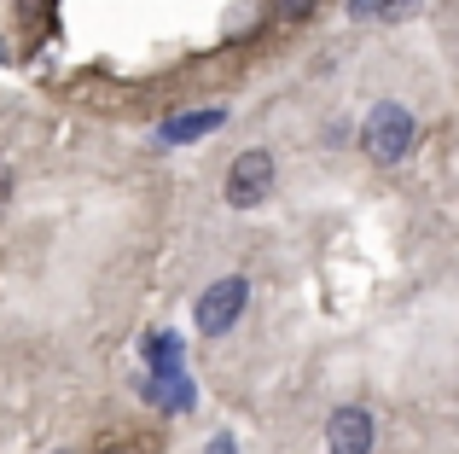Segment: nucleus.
Returning a JSON list of instances; mask_svg holds the SVG:
<instances>
[{"label":"nucleus","mask_w":459,"mask_h":454,"mask_svg":"<svg viewBox=\"0 0 459 454\" xmlns=\"http://www.w3.org/2000/svg\"><path fill=\"white\" fill-rule=\"evenodd\" d=\"M210 454H233V443H227V437H221V443H210Z\"/></svg>","instance_id":"9d476101"},{"label":"nucleus","mask_w":459,"mask_h":454,"mask_svg":"<svg viewBox=\"0 0 459 454\" xmlns=\"http://www.w3.org/2000/svg\"><path fill=\"white\" fill-rule=\"evenodd\" d=\"M215 123H221V111H198V117H175V123H163V135L169 140H198V135H210Z\"/></svg>","instance_id":"39448f33"},{"label":"nucleus","mask_w":459,"mask_h":454,"mask_svg":"<svg viewBox=\"0 0 459 454\" xmlns=\"http://www.w3.org/2000/svg\"><path fill=\"white\" fill-rule=\"evenodd\" d=\"M349 6H355V18H407L419 0H349Z\"/></svg>","instance_id":"423d86ee"},{"label":"nucleus","mask_w":459,"mask_h":454,"mask_svg":"<svg viewBox=\"0 0 459 454\" xmlns=\"http://www.w3.org/2000/svg\"><path fill=\"white\" fill-rule=\"evenodd\" d=\"M47 12H53V0H18V18L23 23H41Z\"/></svg>","instance_id":"0eeeda50"},{"label":"nucleus","mask_w":459,"mask_h":454,"mask_svg":"<svg viewBox=\"0 0 459 454\" xmlns=\"http://www.w3.org/2000/svg\"><path fill=\"white\" fill-rule=\"evenodd\" d=\"M250 303V280H215L210 292L198 297V332H210V338H221V332H233V320L245 315Z\"/></svg>","instance_id":"7ed1b4c3"},{"label":"nucleus","mask_w":459,"mask_h":454,"mask_svg":"<svg viewBox=\"0 0 459 454\" xmlns=\"http://www.w3.org/2000/svg\"><path fill=\"white\" fill-rule=\"evenodd\" d=\"M372 437H378V425H372L367 408H337L325 420V449L332 454H372Z\"/></svg>","instance_id":"20e7f679"},{"label":"nucleus","mask_w":459,"mask_h":454,"mask_svg":"<svg viewBox=\"0 0 459 454\" xmlns=\"http://www.w3.org/2000/svg\"><path fill=\"white\" fill-rule=\"evenodd\" d=\"M6 205H12V170L0 163V216H6Z\"/></svg>","instance_id":"1a4fd4ad"},{"label":"nucleus","mask_w":459,"mask_h":454,"mask_svg":"<svg viewBox=\"0 0 459 454\" xmlns=\"http://www.w3.org/2000/svg\"><path fill=\"white\" fill-rule=\"evenodd\" d=\"M268 193H273V158L262 146L238 152L233 170H227V205H233V210H256Z\"/></svg>","instance_id":"f03ea898"},{"label":"nucleus","mask_w":459,"mask_h":454,"mask_svg":"<svg viewBox=\"0 0 459 454\" xmlns=\"http://www.w3.org/2000/svg\"><path fill=\"white\" fill-rule=\"evenodd\" d=\"M413 135H419L413 111L395 105V100H384V105H372L367 128H360V146H367L372 163H402L407 152H413Z\"/></svg>","instance_id":"f257e3e1"},{"label":"nucleus","mask_w":459,"mask_h":454,"mask_svg":"<svg viewBox=\"0 0 459 454\" xmlns=\"http://www.w3.org/2000/svg\"><path fill=\"white\" fill-rule=\"evenodd\" d=\"M273 6H280V18H308L320 0H273Z\"/></svg>","instance_id":"6e6552de"}]
</instances>
